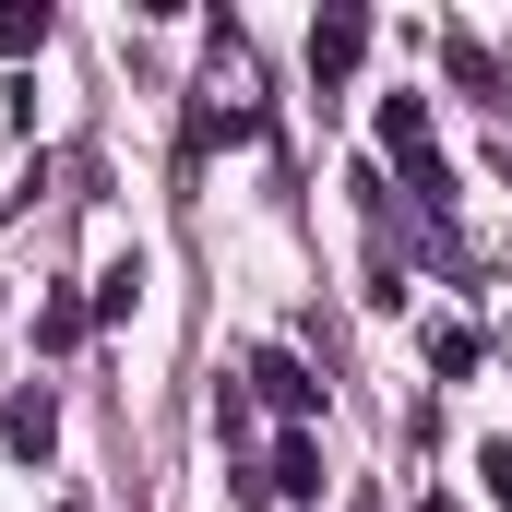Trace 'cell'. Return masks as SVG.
I'll use <instances>...</instances> for the list:
<instances>
[{
    "label": "cell",
    "instance_id": "6da1fadb",
    "mask_svg": "<svg viewBox=\"0 0 512 512\" xmlns=\"http://www.w3.org/2000/svg\"><path fill=\"white\" fill-rule=\"evenodd\" d=\"M251 393L286 417V429H310V417H322V382H310V358H298V346H262V358H251Z\"/></svg>",
    "mask_w": 512,
    "mask_h": 512
},
{
    "label": "cell",
    "instance_id": "8992f818",
    "mask_svg": "<svg viewBox=\"0 0 512 512\" xmlns=\"http://www.w3.org/2000/svg\"><path fill=\"white\" fill-rule=\"evenodd\" d=\"M48 36H60V12H48V0H0V60H36Z\"/></svg>",
    "mask_w": 512,
    "mask_h": 512
},
{
    "label": "cell",
    "instance_id": "277c9868",
    "mask_svg": "<svg viewBox=\"0 0 512 512\" xmlns=\"http://www.w3.org/2000/svg\"><path fill=\"white\" fill-rule=\"evenodd\" d=\"M262 489H274V501H322V441H310V429H286V441H274V465H262Z\"/></svg>",
    "mask_w": 512,
    "mask_h": 512
},
{
    "label": "cell",
    "instance_id": "5b68a950",
    "mask_svg": "<svg viewBox=\"0 0 512 512\" xmlns=\"http://www.w3.org/2000/svg\"><path fill=\"white\" fill-rule=\"evenodd\" d=\"M84 322H96V298H72V286H48L36 298V346L60 358V346H84Z\"/></svg>",
    "mask_w": 512,
    "mask_h": 512
},
{
    "label": "cell",
    "instance_id": "7a4b0ae2",
    "mask_svg": "<svg viewBox=\"0 0 512 512\" xmlns=\"http://www.w3.org/2000/svg\"><path fill=\"white\" fill-rule=\"evenodd\" d=\"M358 48H370V12H358V0H334V12L310 24V72H322V96L358 72Z\"/></svg>",
    "mask_w": 512,
    "mask_h": 512
},
{
    "label": "cell",
    "instance_id": "30bf717a",
    "mask_svg": "<svg viewBox=\"0 0 512 512\" xmlns=\"http://www.w3.org/2000/svg\"><path fill=\"white\" fill-rule=\"evenodd\" d=\"M477 477H489V501L512 512V441H477Z\"/></svg>",
    "mask_w": 512,
    "mask_h": 512
},
{
    "label": "cell",
    "instance_id": "ba28073f",
    "mask_svg": "<svg viewBox=\"0 0 512 512\" xmlns=\"http://www.w3.org/2000/svg\"><path fill=\"white\" fill-rule=\"evenodd\" d=\"M429 370L465 382V370H477V334H465V322H429Z\"/></svg>",
    "mask_w": 512,
    "mask_h": 512
},
{
    "label": "cell",
    "instance_id": "4fadbf2b",
    "mask_svg": "<svg viewBox=\"0 0 512 512\" xmlns=\"http://www.w3.org/2000/svg\"><path fill=\"white\" fill-rule=\"evenodd\" d=\"M358 512H370V501H358Z\"/></svg>",
    "mask_w": 512,
    "mask_h": 512
},
{
    "label": "cell",
    "instance_id": "3957f363",
    "mask_svg": "<svg viewBox=\"0 0 512 512\" xmlns=\"http://www.w3.org/2000/svg\"><path fill=\"white\" fill-rule=\"evenodd\" d=\"M0 441H12L24 465H48V441H60V393H48V382H24V393H12V417H0Z\"/></svg>",
    "mask_w": 512,
    "mask_h": 512
},
{
    "label": "cell",
    "instance_id": "8fae6325",
    "mask_svg": "<svg viewBox=\"0 0 512 512\" xmlns=\"http://www.w3.org/2000/svg\"><path fill=\"white\" fill-rule=\"evenodd\" d=\"M501 191H512V143H501Z\"/></svg>",
    "mask_w": 512,
    "mask_h": 512
},
{
    "label": "cell",
    "instance_id": "7c38bea8",
    "mask_svg": "<svg viewBox=\"0 0 512 512\" xmlns=\"http://www.w3.org/2000/svg\"><path fill=\"white\" fill-rule=\"evenodd\" d=\"M417 512H453V501H417Z\"/></svg>",
    "mask_w": 512,
    "mask_h": 512
},
{
    "label": "cell",
    "instance_id": "52a82bcc",
    "mask_svg": "<svg viewBox=\"0 0 512 512\" xmlns=\"http://www.w3.org/2000/svg\"><path fill=\"white\" fill-rule=\"evenodd\" d=\"M441 60H453V84H465V96H489V108H512V96H501V60H489L477 36H441Z\"/></svg>",
    "mask_w": 512,
    "mask_h": 512
},
{
    "label": "cell",
    "instance_id": "9c48e42d",
    "mask_svg": "<svg viewBox=\"0 0 512 512\" xmlns=\"http://www.w3.org/2000/svg\"><path fill=\"white\" fill-rule=\"evenodd\" d=\"M131 298H143V262H120V274H96V322H131Z\"/></svg>",
    "mask_w": 512,
    "mask_h": 512
}]
</instances>
